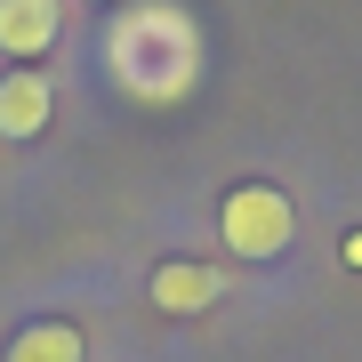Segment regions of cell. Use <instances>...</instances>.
Wrapping results in <instances>:
<instances>
[{
    "instance_id": "obj_4",
    "label": "cell",
    "mask_w": 362,
    "mask_h": 362,
    "mask_svg": "<svg viewBox=\"0 0 362 362\" xmlns=\"http://www.w3.org/2000/svg\"><path fill=\"white\" fill-rule=\"evenodd\" d=\"M57 33H65V0H0V57L33 65L57 49Z\"/></svg>"
},
{
    "instance_id": "obj_5",
    "label": "cell",
    "mask_w": 362,
    "mask_h": 362,
    "mask_svg": "<svg viewBox=\"0 0 362 362\" xmlns=\"http://www.w3.org/2000/svg\"><path fill=\"white\" fill-rule=\"evenodd\" d=\"M218 298H226V274L218 266H202V258L153 266V306L161 314H202V306H218Z\"/></svg>"
},
{
    "instance_id": "obj_2",
    "label": "cell",
    "mask_w": 362,
    "mask_h": 362,
    "mask_svg": "<svg viewBox=\"0 0 362 362\" xmlns=\"http://www.w3.org/2000/svg\"><path fill=\"white\" fill-rule=\"evenodd\" d=\"M290 233H298V209H290L282 185H266V177H242L218 202V242L233 250V258H282Z\"/></svg>"
},
{
    "instance_id": "obj_1",
    "label": "cell",
    "mask_w": 362,
    "mask_h": 362,
    "mask_svg": "<svg viewBox=\"0 0 362 362\" xmlns=\"http://www.w3.org/2000/svg\"><path fill=\"white\" fill-rule=\"evenodd\" d=\"M105 73L121 81L137 105H177L202 81V33L177 0H137L105 33Z\"/></svg>"
},
{
    "instance_id": "obj_3",
    "label": "cell",
    "mask_w": 362,
    "mask_h": 362,
    "mask_svg": "<svg viewBox=\"0 0 362 362\" xmlns=\"http://www.w3.org/2000/svg\"><path fill=\"white\" fill-rule=\"evenodd\" d=\"M49 113H57V89H49V73H40V65L0 73V137L33 145L40 129H49Z\"/></svg>"
},
{
    "instance_id": "obj_7",
    "label": "cell",
    "mask_w": 362,
    "mask_h": 362,
    "mask_svg": "<svg viewBox=\"0 0 362 362\" xmlns=\"http://www.w3.org/2000/svg\"><path fill=\"white\" fill-rule=\"evenodd\" d=\"M346 266H362V233H346Z\"/></svg>"
},
{
    "instance_id": "obj_6",
    "label": "cell",
    "mask_w": 362,
    "mask_h": 362,
    "mask_svg": "<svg viewBox=\"0 0 362 362\" xmlns=\"http://www.w3.org/2000/svg\"><path fill=\"white\" fill-rule=\"evenodd\" d=\"M8 362H89V338L73 322H25L8 338Z\"/></svg>"
}]
</instances>
